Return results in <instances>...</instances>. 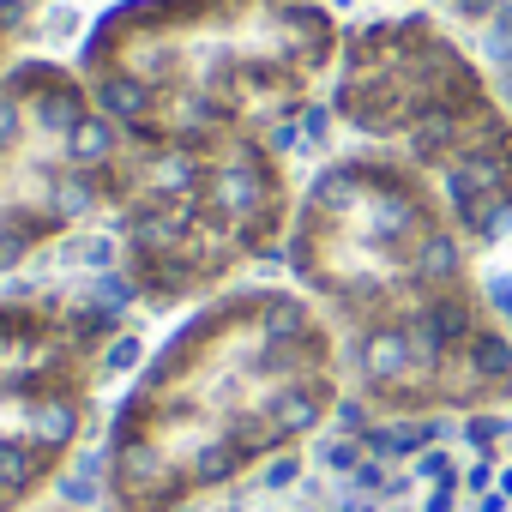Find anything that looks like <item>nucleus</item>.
I'll return each instance as SVG.
<instances>
[{"label": "nucleus", "mask_w": 512, "mask_h": 512, "mask_svg": "<svg viewBox=\"0 0 512 512\" xmlns=\"http://www.w3.org/2000/svg\"><path fill=\"white\" fill-rule=\"evenodd\" d=\"M217 512H512V422L470 416L464 440H332L278 464Z\"/></svg>", "instance_id": "6e6552de"}, {"label": "nucleus", "mask_w": 512, "mask_h": 512, "mask_svg": "<svg viewBox=\"0 0 512 512\" xmlns=\"http://www.w3.org/2000/svg\"><path fill=\"white\" fill-rule=\"evenodd\" d=\"M326 115L350 145L422 169L482 260L512 235V109L440 13L386 7L350 19Z\"/></svg>", "instance_id": "20e7f679"}, {"label": "nucleus", "mask_w": 512, "mask_h": 512, "mask_svg": "<svg viewBox=\"0 0 512 512\" xmlns=\"http://www.w3.org/2000/svg\"><path fill=\"white\" fill-rule=\"evenodd\" d=\"M350 404L332 320L284 278H247L133 362L97 434L103 512H217L302 458Z\"/></svg>", "instance_id": "f03ea898"}, {"label": "nucleus", "mask_w": 512, "mask_h": 512, "mask_svg": "<svg viewBox=\"0 0 512 512\" xmlns=\"http://www.w3.org/2000/svg\"><path fill=\"white\" fill-rule=\"evenodd\" d=\"M290 284L332 320L350 404L380 422L500 416L512 326L440 187L392 151L338 145L302 175L284 241Z\"/></svg>", "instance_id": "f257e3e1"}, {"label": "nucleus", "mask_w": 512, "mask_h": 512, "mask_svg": "<svg viewBox=\"0 0 512 512\" xmlns=\"http://www.w3.org/2000/svg\"><path fill=\"white\" fill-rule=\"evenodd\" d=\"M296 199L290 145L272 139L127 145L103 223L109 266L139 314H187L247 284L266 260H284Z\"/></svg>", "instance_id": "39448f33"}, {"label": "nucleus", "mask_w": 512, "mask_h": 512, "mask_svg": "<svg viewBox=\"0 0 512 512\" xmlns=\"http://www.w3.org/2000/svg\"><path fill=\"white\" fill-rule=\"evenodd\" d=\"M127 145L67 55L0 67V284H19L109 223Z\"/></svg>", "instance_id": "0eeeda50"}, {"label": "nucleus", "mask_w": 512, "mask_h": 512, "mask_svg": "<svg viewBox=\"0 0 512 512\" xmlns=\"http://www.w3.org/2000/svg\"><path fill=\"white\" fill-rule=\"evenodd\" d=\"M25 512H103V506H97V494H91V506H85V500H67V494L55 488V494H43V500L25 506Z\"/></svg>", "instance_id": "1a4fd4ad"}, {"label": "nucleus", "mask_w": 512, "mask_h": 512, "mask_svg": "<svg viewBox=\"0 0 512 512\" xmlns=\"http://www.w3.org/2000/svg\"><path fill=\"white\" fill-rule=\"evenodd\" d=\"M344 31L338 0H103L67 61L121 145H290L326 109Z\"/></svg>", "instance_id": "7ed1b4c3"}, {"label": "nucleus", "mask_w": 512, "mask_h": 512, "mask_svg": "<svg viewBox=\"0 0 512 512\" xmlns=\"http://www.w3.org/2000/svg\"><path fill=\"white\" fill-rule=\"evenodd\" d=\"M133 320L103 229L55 266L0 284V512L55 494L103 434V398L133 362Z\"/></svg>", "instance_id": "423d86ee"}]
</instances>
